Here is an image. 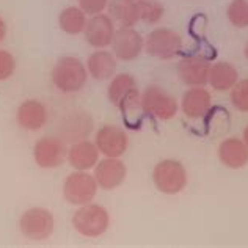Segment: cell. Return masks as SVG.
I'll return each instance as SVG.
<instances>
[{"instance_id": "obj_7", "label": "cell", "mask_w": 248, "mask_h": 248, "mask_svg": "<svg viewBox=\"0 0 248 248\" xmlns=\"http://www.w3.org/2000/svg\"><path fill=\"white\" fill-rule=\"evenodd\" d=\"M139 90L135 87V80L130 74L116 76L108 85V99L115 107H118L126 115L139 106Z\"/></svg>"}, {"instance_id": "obj_17", "label": "cell", "mask_w": 248, "mask_h": 248, "mask_svg": "<svg viewBox=\"0 0 248 248\" xmlns=\"http://www.w3.org/2000/svg\"><path fill=\"white\" fill-rule=\"evenodd\" d=\"M97 159H99V149L88 140L74 143L68 151V160L71 167L80 170V171L93 168L97 164Z\"/></svg>"}, {"instance_id": "obj_13", "label": "cell", "mask_w": 248, "mask_h": 248, "mask_svg": "<svg viewBox=\"0 0 248 248\" xmlns=\"http://www.w3.org/2000/svg\"><path fill=\"white\" fill-rule=\"evenodd\" d=\"M96 146L107 157H120L127 149V135L116 126H104L96 134Z\"/></svg>"}, {"instance_id": "obj_8", "label": "cell", "mask_w": 248, "mask_h": 248, "mask_svg": "<svg viewBox=\"0 0 248 248\" xmlns=\"http://www.w3.org/2000/svg\"><path fill=\"white\" fill-rule=\"evenodd\" d=\"M141 107L145 113L153 115L159 120H171L178 113V102L159 87H149L141 97Z\"/></svg>"}, {"instance_id": "obj_29", "label": "cell", "mask_w": 248, "mask_h": 248, "mask_svg": "<svg viewBox=\"0 0 248 248\" xmlns=\"http://www.w3.org/2000/svg\"><path fill=\"white\" fill-rule=\"evenodd\" d=\"M244 140H245V145H247V148H248V126H247L245 132H244Z\"/></svg>"}, {"instance_id": "obj_14", "label": "cell", "mask_w": 248, "mask_h": 248, "mask_svg": "<svg viewBox=\"0 0 248 248\" xmlns=\"http://www.w3.org/2000/svg\"><path fill=\"white\" fill-rule=\"evenodd\" d=\"M211 64L203 57H187L178 64V74L186 85L203 87L209 82Z\"/></svg>"}, {"instance_id": "obj_25", "label": "cell", "mask_w": 248, "mask_h": 248, "mask_svg": "<svg viewBox=\"0 0 248 248\" xmlns=\"http://www.w3.org/2000/svg\"><path fill=\"white\" fill-rule=\"evenodd\" d=\"M231 102L240 112H248V79L240 80L232 87Z\"/></svg>"}, {"instance_id": "obj_30", "label": "cell", "mask_w": 248, "mask_h": 248, "mask_svg": "<svg viewBox=\"0 0 248 248\" xmlns=\"http://www.w3.org/2000/svg\"><path fill=\"white\" fill-rule=\"evenodd\" d=\"M245 57H247V60H248V43L245 46Z\"/></svg>"}, {"instance_id": "obj_15", "label": "cell", "mask_w": 248, "mask_h": 248, "mask_svg": "<svg viewBox=\"0 0 248 248\" xmlns=\"http://www.w3.org/2000/svg\"><path fill=\"white\" fill-rule=\"evenodd\" d=\"M17 123L25 130H40L47 121V110L40 101L30 99L21 104L17 110Z\"/></svg>"}, {"instance_id": "obj_6", "label": "cell", "mask_w": 248, "mask_h": 248, "mask_svg": "<svg viewBox=\"0 0 248 248\" xmlns=\"http://www.w3.org/2000/svg\"><path fill=\"white\" fill-rule=\"evenodd\" d=\"M182 49V38L170 29H155L146 38V52L160 60H170Z\"/></svg>"}, {"instance_id": "obj_20", "label": "cell", "mask_w": 248, "mask_h": 248, "mask_svg": "<svg viewBox=\"0 0 248 248\" xmlns=\"http://www.w3.org/2000/svg\"><path fill=\"white\" fill-rule=\"evenodd\" d=\"M108 13L121 27H134L140 21V2L139 0H112Z\"/></svg>"}, {"instance_id": "obj_1", "label": "cell", "mask_w": 248, "mask_h": 248, "mask_svg": "<svg viewBox=\"0 0 248 248\" xmlns=\"http://www.w3.org/2000/svg\"><path fill=\"white\" fill-rule=\"evenodd\" d=\"M52 82L62 93H77L87 83V69L76 57H63L52 69Z\"/></svg>"}, {"instance_id": "obj_19", "label": "cell", "mask_w": 248, "mask_h": 248, "mask_svg": "<svg viewBox=\"0 0 248 248\" xmlns=\"http://www.w3.org/2000/svg\"><path fill=\"white\" fill-rule=\"evenodd\" d=\"M87 66L91 77L96 80H107L113 77L116 71V58L107 50H97L88 57Z\"/></svg>"}, {"instance_id": "obj_27", "label": "cell", "mask_w": 248, "mask_h": 248, "mask_svg": "<svg viewBox=\"0 0 248 248\" xmlns=\"http://www.w3.org/2000/svg\"><path fill=\"white\" fill-rule=\"evenodd\" d=\"M79 5L85 15L94 16L106 10V6L108 5V0H79Z\"/></svg>"}, {"instance_id": "obj_11", "label": "cell", "mask_w": 248, "mask_h": 248, "mask_svg": "<svg viewBox=\"0 0 248 248\" xmlns=\"http://www.w3.org/2000/svg\"><path fill=\"white\" fill-rule=\"evenodd\" d=\"M113 52L123 62L135 60L143 49V38L132 27H121L115 31L113 36Z\"/></svg>"}, {"instance_id": "obj_12", "label": "cell", "mask_w": 248, "mask_h": 248, "mask_svg": "<svg viewBox=\"0 0 248 248\" xmlns=\"http://www.w3.org/2000/svg\"><path fill=\"white\" fill-rule=\"evenodd\" d=\"M126 165L118 157H107L96 164L94 178L104 190H113V188L120 187L126 179Z\"/></svg>"}, {"instance_id": "obj_24", "label": "cell", "mask_w": 248, "mask_h": 248, "mask_svg": "<svg viewBox=\"0 0 248 248\" xmlns=\"http://www.w3.org/2000/svg\"><path fill=\"white\" fill-rule=\"evenodd\" d=\"M140 2V21L146 24H157L164 16V6L157 0H139Z\"/></svg>"}, {"instance_id": "obj_5", "label": "cell", "mask_w": 248, "mask_h": 248, "mask_svg": "<svg viewBox=\"0 0 248 248\" xmlns=\"http://www.w3.org/2000/svg\"><path fill=\"white\" fill-rule=\"evenodd\" d=\"M97 192V182L94 176L85 171H76L69 174L63 186V195L68 203L74 206H83L93 201Z\"/></svg>"}, {"instance_id": "obj_4", "label": "cell", "mask_w": 248, "mask_h": 248, "mask_svg": "<svg viewBox=\"0 0 248 248\" xmlns=\"http://www.w3.org/2000/svg\"><path fill=\"white\" fill-rule=\"evenodd\" d=\"M22 234L30 240H46L54 232V215L50 211L43 207H31L25 211L19 221Z\"/></svg>"}, {"instance_id": "obj_23", "label": "cell", "mask_w": 248, "mask_h": 248, "mask_svg": "<svg viewBox=\"0 0 248 248\" xmlns=\"http://www.w3.org/2000/svg\"><path fill=\"white\" fill-rule=\"evenodd\" d=\"M226 15L234 27H248V0H232L230 6H228Z\"/></svg>"}, {"instance_id": "obj_10", "label": "cell", "mask_w": 248, "mask_h": 248, "mask_svg": "<svg viewBox=\"0 0 248 248\" xmlns=\"http://www.w3.org/2000/svg\"><path fill=\"white\" fill-rule=\"evenodd\" d=\"M115 36V25L112 17L107 15H94L85 27V40L93 47H107Z\"/></svg>"}, {"instance_id": "obj_9", "label": "cell", "mask_w": 248, "mask_h": 248, "mask_svg": "<svg viewBox=\"0 0 248 248\" xmlns=\"http://www.w3.org/2000/svg\"><path fill=\"white\" fill-rule=\"evenodd\" d=\"M66 146L57 137H43L33 149L35 162L41 168H57L66 157Z\"/></svg>"}, {"instance_id": "obj_22", "label": "cell", "mask_w": 248, "mask_h": 248, "mask_svg": "<svg viewBox=\"0 0 248 248\" xmlns=\"http://www.w3.org/2000/svg\"><path fill=\"white\" fill-rule=\"evenodd\" d=\"M58 22H60V27L63 31H66L69 35H77L85 31V27H87V16H85L82 8L69 6V8H64L60 13Z\"/></svg>"}, {"instance_id": "obj_26", "label": "cell", "mask_w": 248, "mask_h": 248, "mask_svg": "<svg viewBox=\"0 0 248 248\" xmlns=\"http://www.w3.org/2000/svg\"><path fill=\"white\" fill-rule=\"evenodd\" d=\"M15 68H16L15 57L10 52L0 50V80L10 79L13 73H15Z\"/></svg>"}, {"instance_id": "obj_3", "label": "cell", "mask_w": 248, "mask_h": 248, "mask_svg": "<svg viewBox=\"0 0 248 248\" xmlns=\"http://www.w3.org/2000/svg\"><path fill=\"white\" fill-rule=\"evenodd\" d=\"M153 179L155 187L162 193L176 195L179 193L187 184V173L184 165L178 160L167 159L159 162L154 168Z\"/></svg>"}, {"instance_id": "obj_28", "label": "cell", "mask_w": 248, "mask_h": 248, "mask_svg": "<svg viewBox=\"0 0 248 248\" xmlns=\"http://www.w3.org/2000/svg\"><path fill=\"white\" fill-rule=\"evenodd\" d=\"M5 35H6V25H5V22H3V19L0 17V43L3 41Z\"/></svg>"}, {"instance_id": "obj_21", "label": "cell", "mask_w": 248, "mask_h": 248, "mask_svg": "<svg viewBox=\"0 0 248 248\" xmlns=\"http://www.w3.org/2000/svg\"><path fill=\"white\" fill-rule=\"evenodd\" d=\"M237 69L230 63H215L209 69V83L214 90L226 91L237 83Z\"/></svg>"}, {"instance_id": "obj_2", "label": "cell", "mask_w": 248, "mask_h": 248, "mask_svg": "<svg viewBox=\"0 0 248 248\" xmlns=\"http://www.w3.org/2000/svg\"><path fill=\"white\" fill-rule=\"evenodd\" d=\"M110 217L106 207L99 204H83L73 217L74 230L85 237H99L107 231Z\"/></svg>"}, {"instance_id": "obj_16", "label": "cell", "mask_w": 248, "mask_h": 248, "mask_svg": "<svg viewBox=\"0 0 248 248\" xmlns=\"http://www.w3.org/2000/svg\"><path fill=\"white\" fill-rule=\"evenodd\" d=\"M209 108H211V94L203 87H193L182 97V112L192 120L203 118Z\"/></svg>"}, {"instance_id": "obj_18", "label": "cell", "mask_w": 248, "mask_h": 248, "mask_svg": "<svg viewBox=\"0 0 248 248\" xmlns=\"http://www.w3.org/2000/svg\"><path fill=\"white\" fill-rule=\"evenodd\" d=\"M218 157L221 164L228 168H242L248 162V148L239 139H228L221 141L218 148Z\"/></svg>"}]
</instances>
